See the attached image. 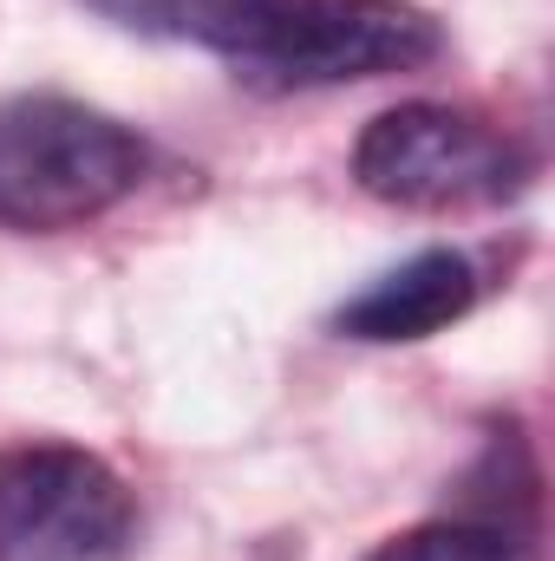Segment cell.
<instances>
[{"label": "cell", "mask_w": 555, "mask_h": 561, "mask_svg": "<svg viewBox=\"0 0 555 561\" xmlns=\"http://www.w3.org/2000/svg\"><path fill=\"white\" fill-rule=\"evenodd\" d=\"M471 300H477V268H471V255H457V249H424L412 262L386 268L373 287H360V294L333 313V327H340L347 340H366V346H406V340H431V333H444L451 320H464Z\"/></svg>", "instance_id": "5b68a950"}, {"label": "cell", "mask_w": 555, "mask_h": 561, "mask_svg": "<svg viewBox=\"0 0 555 561\" xmlns=\"http://www.w3.org/2000/svg\"><path fill=\"white\" fill-rule=\"evenodd\" d=\"M523 150L457 105H393L353 144V176L393 209H477L523 190Z\"/></svg>", "instance_id": "3957f363"}, {"label": "cell", "mask_w": 555, "mask_h": 561, "mask_svg": "<svg viewBox=\"0 0 555 561\" xmlns=\"http://www.w3.org/2000/svg\"><path fill=\"white\" fill-rule=\"evenodd\" d=\"M99 20L144 33V39H183V46H209L223 59H236L262 20L275 13V0H86Z\"/></svg>", "instance_id": "8992f818"}, {"label": "cell", "mask_w": 555, "mask_h": 561, "mask_svg": "<svg viewBox=\"0 0 555 561\" xmlns=\"http://www.w3.org/2000/svg\"><path fill=\"white\" fill-rule=\"evenodd\" d=\"M132 483L79 444L0 450V561H125Z\"/></svg>", "instance_id": "277c9868"}, {"label": "cell", "mask_w": 555, "mask_h": 561, "mask_svg": "<svg viewBox=\"0 0 555 561\" xmlns=\"http://www.w3.org/2000/svg\"><path fill=\"white\" fill-rule=\"evenodd\" d=\"M366 561H523V542L503 523H418Z\"/></svg>", "instance_id": "52a82bcc"}, {"label": "cell", "mask_w": 555, "mask_h": 561, "mask_svg": "<svg viewBox=\"0 0 555 561\" xmlns=\"http://www.w3.org/2000/svg\"><path fill=\"white\" fill-rule=\"evenodd\" d=\"M144 170L150 150L138 131L79 99H0V229L13 236H59L112 216L138 196Z\"/></svg>", "instance_id": "6da1fadb"}, {"label": "cell", "mask_w": 555, "mask_h": 561, "mask_svg": "<svg viewBox=\"0 0 555 561\" xmlns=\"http://www.w3.org/2000/svg\"><path fill=\"white\" fill-rule=\"evenodd\" d=\"M444 33L406 0H275L262 33L229 59L256 92H327L438 59Z\"/></svg>", "instance_id": "7a4b0ae2"}]
</instances>
